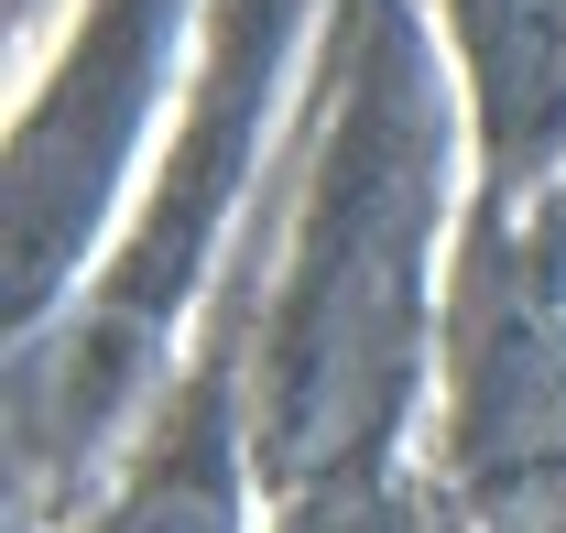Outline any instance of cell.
Instances as JSON below:
<instances>
[{
	"label": "cell",
	"mask_w": 566,
	"mask_h": 533,
	"mask_svg": "<svg viewBox=\"0 0 566 533\" xmlns=\"http://www.w3.org/2000/svg\"><path fill=\"white\" fill-rule=\"evenodd\" d=\"M98 533H240V458H229L218 414H197L164 458H142V479L109 501Z\"/></svg>",
	"instance_id": "obj_3"
},
{
	"label": "cell",
	"mask_w": 566,
	"mask_h": 533,
	"mask_svg": "<svg viewBox=\"0 0 566 533\" xmlns=\"http://www.w3.org/2000/svg\"><path fill=\"white\" fill-rule=\"evenodd\" d=\"M436 87L424 55L359 76L349 132L327 153V186L305 207V251L273 305V370H262V468L294 490L359 479L392 436L424 337V240H436Z\"/></svg>",
	"instance_id": "obj_1"
},
{
	"label": "cell",
	"mask_w": 566,
	"mask_h": 533,
	"mask_svg": "<svg viewBox=\"0 0 566 533\" xmlns=\"http://www.w3.org/2000/svg\"><path fill=\"white\" fill-rule=\"evenodd\" d=\"M283 533H415V512L381 501L370 479H327V490H305V512H294Z\"/></svg>",
	"instance_id": "obj_4"
},
{
	"label": "cell",
	"mask_w": 566,
	"mask_h": 533,
	"mask_svg": "<svg viewBox=\"0 0 566 533\" xmlns=\"http://www.w3.org/2000/svg\"><path fill=\"white\" fill-rule=\"evenodd\" d=\"M469 44V109L501 164H523L566 121V0H458Z\"/></svg>",
	"instance_id": "obj_2"
}]
</instances>
